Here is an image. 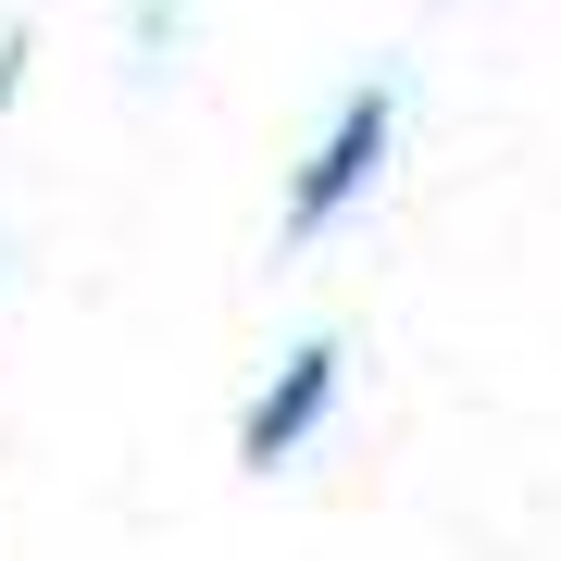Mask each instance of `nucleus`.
I'll return each mask as SVG.
<instances>
[{"label": "nucleus", "instance_id": "1", "mask_svg": "<svg viewBox=\"0 0 561 561\" xmlns=\"http://www.w3.org/2000/svg\"><path fill=\"white\" fill-rule=\"evenodd\" d=\"M387 125H400V101H387V88H362V101L337 113V138H324V150L300 162V187H287V238H312L324 213H350V201H362V175L387 162Z\"/></svg>", "mask_w": 561, "mask_h": 561}, {"label": "nucleus", "instance_id": "2", "mask_svg": "<svg viewBox=\"0 0 561 561\" xmlns=\"http://www.w3.org/2000/svg\"><path fill=\"white\" fill-rule=\"evenodd\" d=\"M324 400H337V350L312 337V350H287V362H275V387H262V412H250V437H238V449H250V461H287V449L324 424Z\"/></svg>", "mask_w": 561, "mask_h": 561}]
</instances>
